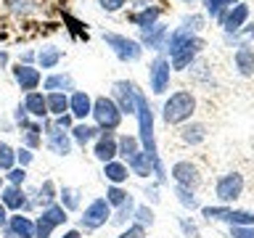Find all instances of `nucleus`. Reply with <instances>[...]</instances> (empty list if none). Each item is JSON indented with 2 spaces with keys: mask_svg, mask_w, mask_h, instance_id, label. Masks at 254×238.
Masks as SVG:
<instances>
[{
  "mask_svg": "<svg viewBox=\"0 0 254 238\" xmlns=\"http://www.w3.org/2000/svg\"><path fill=\"white\" fill-rule=\"evenodd\" d=\"M93 156L98 159L101 164L111 162V159H119V151H117V135L114 132H101L93 143Z\"/></svg>",
  "mask_w": 254,
  "mask_h": 238,
  "instance_id": "15",
  "label": "nucleus"
},
{
  "mask_svg": "<svg viewBox=\"0 0 254 238\" xmlns=\"http://www.w3.org/2000/svg\"><path fill=\"white\" fill-rule=\"evenodd\" d=\"M175 196H178V201H180V206H183V209H188V212H196V209H201V204H198V196H196V190L175 185Z\"/></svg>",
  "mask_w": 254,
  "mask_h": 238,
  "instance_id": "35",
  "label": "nucleus"
},
{
  "mask_svg": "<svg viewBox=\"0 0 254 238\" xmlns=\"http://www.w3.org/2000/svg\"><path fill=\"white\" fill-rule=\"evenodd\" d=\"M59 238H82V230L79 228H71V230H64Z\"/></svg>",
  "mask_w": 254,
  "mask_h": 238,
  "instance_id": "55",
  "label": "nucleus"
},
{
  "mask_svg": "<svg viewBox=\"0 0 254 238\" xmlns=\"http://www.w3.org/2000/svg\"><path fill=\"white\" fill-rule=\"evenodd\" d=\"M59 204H61L69 214H71V212H79V209H82V188H74V185L59 188Z\"/></svg>",
  "mask_w": 254,
  "mask_h": 238,
  "instance_id": "25",
  "label": "nucleus"
},
{
  "mask_svg": "<svg viewBox=\"0 0 254 238\" xmlns=\"http://www.w3.org/2000/svg\"><path fill=\"white\" fill-rule=\"evenodd\" d=\"M21 106L27 109L29 119H37V122H45L48 117V101H45V93L43 90H32V93H24L21 98Z\"/></svg>",
  "mask_w": 254,
  "mask_h": 238,
  "instance_id": "14",
  "label": "nucleus"
},
{
  "mask_svg": "<svg viewBox=\"0 0 254 238\" xmlns=\"http://www.w3.org/2000/svg\"><path fill=\"white\" fill-rule=\"evenodd\" d=\"M135 206H138V204H135V196H130L122 206H119V209L111 212V222H109V225H114V228H119V230L127 228V225L132 222V217H135Z\"/></svg>",
  "mask_w": 254,
  "mask_h": 238,
  "instance_id": "28",
  "label": "nucleus"
},
{
  "mask_svg": "<svg viewBox=\"0 0 254 238\" xmlns=\"http://www.w3.org/2000/svg\"><path fill=\"white\" fill-rule=\"evenodd\" d=\"M132 222H138V225H143V228H151L156 222V217H154V209H151L148 204H138L135 206V217H132Z\"/></svg>",
  "mask_w": 254,
  "mask_h": 238,
  "instance_id": "40",
  "label": "nucleus"
},
{
  "mask_svg": "<svg viewBox=\"0 0 254 238\" xmlns=\"http://www.w3.org/2000/svg\"><path fill=\"white\" fill-rule=\"evenodd\" d=\"M167 37H170V27H164V24H154L151 29L140 32V40L138 43L143 45V51H164L167 48Z\"/></svg>",
  "mask_w": 254,
  "mask_h": 238,
  "instance_id": "18",
  "label": "nucleus"
},
{
  "mask_svg": "<svg viewBox=\"0 0 254 238\" xmlns=\"http://www.w3.org/2000/svg\"><path fill=\"white\" fill-rule=\"evenodd\" d=\"M244 175L241 172H225V175H220L217 182H214V196H217V201L220 204H233L241 198L244 193Z\"/></svg>",
  "mask_w": 254,
  "mask_h": 238,
  "instance_id": "7",
  "label": "nucleus"
},
{
  "mask_svg": "<svg viewBox=\"0 0 254 238\" xmlns=\"http://www.w3.org/2000/svg\"><path fill=\"white\" fill-rule=\"evenodd\" d=\"M230 238H254V225H233Z\"/></svg>",
  "mask_w": 254,
  "mask_h": 238,
  "instance_id": "48",
  "label": "nucleus"
},
{
  "mask_svg": "<svg viewBox=\"0 0 254 238\" xmlns=\"http://www.w3.org/2000/svg\"><path fill=\"white\" fill-rule=\"evenodd\" d=\"M204 40L198 37V35H193L190 40H186L178 51H172L170 53V63H172V71H186V69H190L196 63V59H198V53L204 51Z\"/></svg>",
  "mask_w": 254,
  "mask_h": 238,
  "instance_id": "8",
  "label": "nucleus"
},
{
  "mask_svg": "<svg viewBox=\"0 0 254 238\" xmlns=\"http://www.w3.org/2000/svg\"><path fill=\"white\" fill-rule=\"evenodd\" d=\"M170 79H172V63L167 56H156L148 66V87L154 95H164L170 90Z\"/></svg>",
  "mask_w": 254,
  "mask_h": 238,
  "instance_id": "9",
  "label": "nucleus"
},
{
  "mask_svg": "<svg viewBox=\"0 0 254 238\" xmlns=\"http://www.w3.org/2000/svg\"><path fill=\"white\" fill-rule=\"evenodd\" d=\"M117 151H119V159H122V162L132 159V156L140 151L138 135H119V138H117Z\"/></svg>",
  "mask_w": 254,
  "mask_h": 238,
  "instance_id": "32",
  "label": "nucleus"
},
{
  "mask_svg": "<svg viewBox=\"0 0 254 238\" xmlns=\"http://www.w3.org/2000/svg\"><path fill=\"white\" fill-rule=\"evenodd\" d=\"M64 59V51L56 45H43L37 51V69H56Z\"/></svg>",
  "mask_w": 254,
  "mask_h": 238,
  "instance_id": "29",
  "label": "nucleus"
},
{
  "mask_svg": "<svg viewBox=\"0 0 254 238\" xmlns=\"http://www.w3.org/2000/svg\"><path fill=\"white\" fill-rule=\"evenodd\" d=\"M11 74H13V82L19 85L21 93H32L43 85V71H40L35 63H16L11 69Z\"/></svg>",
  "mask_w": 254,
  "mask_h": 238,
  "instance_id": "11",
  "label": "nucleus"
},
{
  "mask_svg": "<svg viewBox=\"0 0 254 238\" xmlns=\"http://www.w3.org/2000/svg\"><path fill=\"white\" fill-rule=\"evenodd\" d=\"M45 101H48V114L51 117L69 114V95L66 93H45Z\"/></svg>",
  "mask_w": 254,
  "mask_h": 238,
  "instance_id": "31",
  "label": "nucleus"
},
{
  "mask_svg": "<svg viewBox=\"0 0 254 238\" xmlns=\"http://www.w3.org/2000/svg\"><path fill=\"white\" fill-rule=\"evenodd\" d=\"M0 201H3V206L11 214H16V212L27 214V209H29V193H27V188H21V185H5L0 190Z\"/></svg>",
  "mask_w": 254,
  "mask_h": 238,
  "instance_id": "13",
  "label": "nucleus"
},
{
  "mask_svg": "<svg viewBox=\"0 0 254 238\" xmlns=\"http://www.w3.org/2000/svg\"><path fill=\"white\" fill-rule=\"evenodd\" d=\"M32 162H35V151L27 148V146H19V148H16V164L27 170V167H29Z\"/></svg>",
  "mask_w": 254,
  "mask_h": 238,
  "instance_id": "46",
  "label": "nucleus"
},
{
  "mask_svg": "<svg viewBox=\"0 0 254 238\" xmlns=\"http://www.w3.org/2000/svg\"><path fill=\"white\" fill-rule=\"evenodd\" d=\"M13 167H19L16 164V148L11 146V143H5V140H0V172H11Z\"/></svg>",
  "mask_w": 254,
  "mask_h": 238,
  "instance_id": "36",
  "label": "nucleus"
},
{
  "mask_svg": "<svg viewBox=\"0 0 254 238\" xmlns=\"http://www.w3.org/2000/svg\"><path fill=\"white\" fill-rule=\"evenodd\" d=\"M8 217H11V212H8L5 206H3V201H0V230L8 225Z\"/></svg>",
  "mask_w": 254,
  "mask_h": 238,
  "instance_id": "54",
  "label": "nucleus"
},
{
  "mask_svg": "<svg viewBox=\"0 0 254 238\" xmlns=\"http://www.w3.org/2000/svg\"><path fill=\"white\" fill-rule=\"evenodd\" d=\"M43 93H74V77L69 71H53L43 79Z\"/></svg>",
  "mask_w": 254,
  "mask_h": 238,
  "instance_id": "19",
  "label": "nucleus"
},
{
  "mask_svg": "<svg viewBox=\"0 0 254 238\" xmlns=\"http://www.w3.org/2000/svg\"><path fill=\"white\" fill-rule=\"evenodd\" d=\"M178 225L186 238H201V230H198V225L190 217H178Z\"/></svg>",
  "mask_w": 254,
  "mask_h": 238,
  "instance_id": "44",
  "label": "nucleus"
},
{
  "mask_svg": "<svg viewBox=\"0 0 254 238\" xmlns=\"http://www.w3.org/2000/svg\"><path fill=\"white\" fill-rule=\"evenodd\" d=\"M5 182L8 185H21L24 188V182H27V170H24V167H13L11 172H5Z\"/></svg>",
  "mask_w": 254,
  "mask_h": 238,
  "instance_id": "45",
  "label": "nucleus"
},
{
  "mask_svg": "<svg viewBox=\"0 0 254 238\" xmlns=\"http://www.w3.org/2000/svg\"><path fill=\"white\" fill-rule=\"evenodd\" d=\"M196 111V95L190 90H175L162 103V119L167 124H186L193 119Z\"/></svg>",
  "mask_w": 254,
  "mask_h": 238,
  "instance_id": "1",
  "label": "nucleus"
},
{
  "mask_svg": "<svg viewBox=\"0 0 254 238\" xmlns=\"http://www.w3.org/2000/svg\"><path fill=\"white\" fill-rule=\"evenodd\" d=\"M225 222L230 228H233V225H254V212H249V209H233V206H230L228 214H225Z\"/></svg>",
  "mask_w": 254,
  "mask_h": 238,
  "instance_id": "38",
  "label": "nucleus"
},
{
  "mask_svg": "<svg viewBox=\"0 0 254 238\" xmlns=\"http://www.w3.org/2000/svg\"><path fill=\"white\" fill-rule=\"evenodd\" d=\"M98 5L106 13H117V11H122V8L127 5V0H98Z\"/></svg>",
  "mask_w": 254,
  "mask_h": 238,
  "instance_id": "49",
  "label": "nucleus"
},
{
  "mask_svg": "<svg viewBox=\"0 0 254 238\" xmlns=\"http://www.w3.org/2000/svg\"><path fill=\"white\" fill-rule=\"evenodd\" d=\"M130 175H132L130 167H127V162H122V159H111V162L103 164V180H106L109 185H125Z\"/></svg>",
  "mask_w": 254,
  "mask_h": 238,
  "instance_id": "20",
  "label": "nucleus"
},
{
  "mask_svg": "<svg viewBox=\"0 0 254 238\" xmlns=\"http://www.w3.org/2000/svg\"><path fill=\"white\" fill-rule=\"evenodd\" d=\"M228 3H230V5H236V3H241V0H228Z\"/></svg>",
  "mask_w": 254,
  "mask_h": 238,
  "instance_id": "59",
  "label": "nucleus"
},
{
  "mask_svg": "<svg viewBox=\"0 0 254 238\" xmlns=\"http://www.w3.org/2000/svg\"><path fill=\"white\" fill-rule=\"evenodd\" d=\"M69 114L74 117V122H87L93 114V98L85 90H74L69 95Z\"/></svg>",
  "mask_w": 254,
  "mask_h": 238,
  "instance_id": "17",
  "label": "nucleus"
},
{
  "mask_svg": "<svg viewBox=\"0 0 254 238\" xmlns=\"http://www.w3.org/2000/svg\"><path fill=\"white\" fill-rule=\"evenodd\" d=\"M109 201V206L111 209H119V206H122L127 198H130V190H127L125 185H109L106 188V196H103Z\"/></svg>",
  "mask_w": 254,
  "mask_h": 238,
  "instance_id": "37",
  "label": "nucleus"
},
{
  "mask_svg": "<svg viewBox=\"0 0 254 238\" xmlns=\"http://www.w3.org/2000/svg\"><path fill=\"white\" fill-rule=\"evenodd\" d=\"M43 135H45V148L56 156H71V148H74V140L66 130L56 127V122L51 117L43 122Z\"/></svg>",
  "mask_w": 254,
  "mask_h": 238,
  "instance_id": "6",
  "label": "nucleus"
},
{
  "mask_svg": "<svg viewBox=\"0 0 254 238\" xmlns=\"http://www.w3.org/2000/svg\"><path fill=\"white\" fill-rule=\"evenodd\" d=\"M111 206L103 196L93 198L90 204L82 209V214H79V230H85V233H95V230H101L103 225H109L111 222Z\"/></svg>",
  "mask_w": 254,
  "mask_h": 238,
  "instance_id": "3",
  "label": "nucleus"
},
{
  "mask_svg": "<svg viewBox=\"0 0 254 238\" xmlns=\"http://www.w3.org/2000/svg\"><path fill=\"white\" fill-rule=\"evenodd\" d=\"M5 66H8V53L0 48V69H5Z\"/></svg>",
  "mask_w": 254,
  "mask_h": 238,
  "instance_id": "57",
  "label": "nucleus"
},
{
  "mask_svg": "<svg viewBox=\"0 0 254 238\" xmlns=\"http://www.w3.org/2000/svg\"><path fill=\"white\" fill-rule=\"evenodd\" d=\"M246 21H249V5L246 3H236L228 8V13L222 16V29H225L228 37H236L238 32H241L246 27Z\"/></svg>",
  "mask_w": 254,
  "mask_h": 238,
  "instance_id": "12",
  "label": "nucleus"
},
{
  "mask_svg": "<svg viewBox=\"0 0 254 238\" xmlns=\"http://www.w3.org/2000/svg\"><path fill=\"white\" fill-rule=\"evenodd\" d=\"M204 3V11L212 16V19H217V21H222V16L228 13V8H230V3L228 0H201Z\"/></svg>",
  "mask_w": 254,
  "mask_h": 238,
  "instance_id": "39",
  "label": "nucleus"
},
{
  "mask_svg": "<svg viewBox=\"0 0 254 238\" xmlns=\"http://www.w3.org/2000/svg\"><path fill=\"white\" fill-rule=\"evenodd\" d=\"M170 178L175 180V185H180V188L196 190L198 185H201V172H198V167L193 162H188V159H180V162L172 164Z\"/></svg>",
  "mask_w": 254,
  "mask_h": 238,
  "instance_id": "10",
  "label": "nucleus"
},
{
  "mask_svg": "<svg viewBox=\"0 0 254 238\" xmlns=\"http://www.w3.org/2000/svg\"><path fill=\"white\" fill-rule=\"evenodd\" d=\"M21 135V146H27L32 151L43 148L45 146V135H43V122H37V119H29V122H24L21 127H16Z\"/></svg>",
  "mask_w": 254,
  "mask_h": 238,
  "instance_id": "16",
  "label": "nucleus"
},
{
  "mask_svg": "<svg viewBox=\"0 0 254 238\" xmlns=\"http://www.w3.org/2000/svg\"><path fill=\"white\" fill-rule=\"evenodd\" d=\"M69 135H71V140H74V146L85 148V146H93L95 138L101 135V130L93 122H74V127L69 130Z\"/></svg>",
  "mask_w": 254,
  "mask_h": 238,
  "instance_id": "21",
  "label": "nucleus"
},
{
  "mask_svg": "<svg viewBox=\"0 0 254 238\" xmlns=\"http://www.w3.org/2000/svg\"><path fill=\"white\" fill-rule=\"evenodd\" d=\"M5 185H8V182H5V175H3V172H0V190H3Z\"/></svg>",
  "mask_w": 254,
  "mask_h": 238,
  "instance_id": "58",
  "label": "nucleus"
},
{
  "mask_svg": "<svg viewBox=\"0 0 254 238\" xmlns=\"http://www.w3.org/2000/svg\"><path fill=\"white\" fill-rule=\"evenodd\" d=\"M53 204H59V188H56V182L48 178L37 185V206L45 209V206H53Z\"/></svg>",
  "mask_w": 254,
  "mask_h": 238,
  "instance_id": "30",
  "label": "nucleus"
},
{
  "mask_svg": "<svg viewBox=\"0 0 254 238\" xmlns=\"http://www.w3.org/2000/svg\"><path fill=\"white\" fill-rule=\"evenodd\" d=\"M40 214H43V217L51 222L53 228H64L69 222V212L64 209L61 204H53V206H45V209H40Z\"/></svg>",
  "mask_w": 254,
  "mask_h": 238,
  "instance_id": "33",
  "label": "nucleus"
},
{
  "mask_svg": "<svg viewBox=\"0 0 254 238\" xmlns=\"http://www.w3.org/2000/svg\"><path fill=\"white\" fill-rule=\"evenodd\" d=\"M183 24H186L190 32H201L206 21H204V16H201V13H190V16H186V21H183Z\"/></svg>",
  "mask_w": 254,
  "mask_h": 238,
  "instance_id": "47",
  "label": "nucleus"
},
{
  "mask_svg": "<svg viewBox=\"0 0 254 238\" xmlns=\"http://www.w3.org/2000/svg\"><path fill=\"white\" fill-rule=\"evenodd\" d=\"M11 117H13V127H21L24 122H29V114H27V109H24L21 103L13 109V114H11Z\"/></svg>",
  "mask_w": 254,
  "mask_h": 238,
  "instance_id": "50",
  "label": "nucleus"
},
{
  "mask_svg": "<svg viewBox=\"0 0 254 238\" xmlns=\"http://www.w3.org/2000/svg\"><path fill=\"white\" fill-rule=\"evenodd\" d=\"M8 228L16 233V238H35V217H27L24 212H16L8 217Z\"/></svg>",
  "mask_w": 254,
  "mask_h": 238,
  "instance_id": "24",
  "label": "nucleus"
},
{
  "mask_svg": "<svg viewBox=\"0 0 254 238\" xmlns=\"http://www.w3.org/2000/svg\"><path fill=\"white\" fill-rule=\"evenodd\" d=\"M193 35H196V32H190V29L186 27V24H180V27H175V29L170 32V37H167V48H164V51H167V53L178 51V48H180L183 43H186V40H190Z\"/></svg>",
  "mask_w": 254,
  "mask_h": 238,
  "instance_id": "34",
  "label": "nucleus"
},
{
  "mask_svg": "<svg viewBox=\"0 0 254 238\" xmlns=\"http://www.w3.org/2000/svg\"><path fill=\"white\" fill-rule=\"evenodd\" d=\"M53 122H56V127H61V130H71V127H74V117L71 114H64V117H51Z\"/></svg>",
  "mask_w": 254,
  "mask_h": 238,
  "instance_id": "51",
  "label": "nucleus"
},
{
  "mask_svg": "<svg viewBox=\"0 0 254 238\" xmlns=\"http://www.w3.org/2000/svg\"><path fill=\"white\" fill-rule=\"evenodd\" d=\"M5 8H8V13H13V16H27L32 11V0H3Z\"/></svg>",
  "mask_w": 254,
  "mask_h": 238,
  "instance_id": "41",
  "label": "nucleus"
},
{
  "mask_svg": "<svg viewBox=\"0 0 254 238\" xmlns=\"http://www.w3.org/2000/svg\"><path fill=\"white\" fill-rule=\"evenodd\" d=\"M93 124L98 127L101 132H114L119 130V124H122V111L114 101H111V95H98V98H93Z\"/></svg>",
  "mask_w": 254,
  "mask_h": 238,
  "instance_id": "2",
  "label": "nucleus"
},
{
  "mask_svg": "<svg viewBox=\"0 0 254 238\" xmlns=\"http://www.w3.org/2000/svg\"><path fill=\"white\" fill-rule=\"evenodd\" d=\"M146 198H148L151 204H159V198H162V196H159V182H151V185H146Z\"/></svg>",
  "mask_w": 254,
  "mask_h": 238,
  "instance_id": "52",
  "label": "nucleus"
},
{
  "mask_svg": "<svg viewBox=\"0 0 254 238\" xmlns=\"http://www.w3.org/2000/svg\"><path fill=\"white\" fill-rule=\"evenodd\" d=\"M183 3H188V5H190V3H196V0H183Z\"/></svg>",
  "mask_w": 254,
  "mask_h": 238,
  "instance_id": "60",
  "label": "nucleus"
},
{
  "mask_svg": "<svg viewBox=\"0 0 254 238\" xmlns=\"http://www.w3.org/2000/svg\"><path fill=\"white\" fill-rule=\"evenodd\" d=\"M138 90L140 87L132 79H117L111 85V101L119 106L122 117H135V111H138Z\"/></svg>",
  "mask_w": 254,
  "mask_h": 238,
  "instance_id": "5",
  "label": "nucleus"
},
{
  "mask_svg": "<svg viewBox=\"0 0 254 238\" xmlns=\"http://www.w3.org/2000/svg\"><path fill=\"white\" fill-rule=\"evenodd\" d=\"M233 63L241 77H252L254 74V48L249 43H241L233 53Z\"/></svg>",
  "mask_w": 254,
  "mask_h": 238,
  "instance_id": "22",
  "label": "nucleus"
},
{
  "mask_svg": "<svg viewBox=\"0 0 254 238\" xmlns=\"http://www.w3.org/2000/svg\"><path fill=\"white\" fill-rule=\"evenodd\" d=\"M53 233H56V228L43 217V214H37L35 217V238H53Z\"/></svg>",
  "mask_w": 254,
  "mask_h": 238,
  "instance_id": "42",
  "label": "nucleus"
},
{
  "mask_svg": "<svg viewBox=\"0 0 254 238\" xmlns=\"http://www.w3.org/2000/svg\"><path fill=\"white\" fill-rule=\"evenodd\" d=\"M32 61H37V51H24L19 59V63H32Z\"/></svg>",
  "mask_w": 254,
  "mask_h": 238,
  "instance_id": "53",
  "label": "nucleus"
},
{
  "mask_svg": "<svg viewBox=\"0 0 254 238\" xmlns=\"http://www.w3.org/2000/svg\"><path fill=\"white\" fill-rule=\"evenodd\" d=\"M146 236H148V230H146V228L138 225V222H130V225L122 228L114 238H146Z\"/></svg>",
  "mask_w": 254,
  "mask_h": 238,
  "instance_id": "43",
  "label": "nucleus"
},
{
  "mask_svg": "<svg viewBox=\"0 0 254 238\" xmlns=\"http://www.w3.org/2000/svg\"><path fill=\"white\" fill-rule=\"evenodd\" d=\"M101 37H103V43L111 48V53H114L119 61H125V63L140 61L143 45L138 43V40H132V37H127V35H119V32H103Z\"/></svg>",
  "mask_w": 254,
  "mask_h": 238,
  "instance_id": "4",
  "label": "nucleus"
},
{
  "mask_svg": "<svg viewBox=\"0 0 254 238\" xmlns=\"http://www.w3.org/2000/svg\"><path fill=\"white\" fill-rule=\"evenodd\" d=\"M127 167H130V172L135 178H143V180H148L151 175H154V159H151L143 148L132 159H127Z\"/></svg>",
  "mask_w": 254,
  "mask_h": 238,
  "instance_id": "23",
  "label": "nucleus"
},
{
  "mask_svg": "<svg viewBox=\"0 0 254 238\" xmlns=\"http://www.w3.org/2000/svg\"><path fill=\"white\" fill-rule=\"evenodd\" d=\"M0 238H16V233H13V230L8 228V225H5L3 230H0Z\"/></svg>",
  "mask_w": 254,
  "mask_h": 238,
  "instance_id": "56",
  "label": "nucleus"
},
{
  "mask_svg": "<svg viewBox=\"0 0 254 238\" xmlns=\"http://www.w3.org/2000/svg\"><path fill=\"white\" fill-rule=\"evenodd\" d=\"M159 16H162V8L159 5H143L138 13H132V24L140 32H146V29L154 27V24H159Z\"/></svg>",
  "mask_w": 254,
  "mask_h": 238,
  "instance_id": "27",
  "label": "nucleus"
},
{
  "mask_svg": "<svg viewBox=\"0 0 254 238\" xmlns=\"http://www.w3.org/2000/svg\"><path fill=\"white\" fill-rule=\"evenodd\" d=\"M180 140L186 146H198V143L206 140V124L201 122H186L180 124Z\"/></svg>",
  "mask_w": 254,
  "mask_h": 238,
  "instance_id": "26",
  "label": "nucleus"
}]
</instances>
